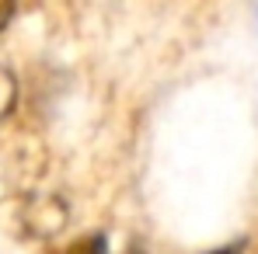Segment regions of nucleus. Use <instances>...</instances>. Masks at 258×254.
I'll use <instances>...</instances> for the list:
<instances>
[{
    "label": "nucleus",
    "mask_w": 258,
    "mask_h": 254,
    "mask_svg": "<svg viewBox=\"0 0 258 254\" xmlns=\"http://www.w3.org/2000/svg\"><path fill=\"white\" fill-rule=\"evenodd\" d=\"M241 251H244V240H237L230 247H220V251H210V254H241Z\"/></svg>",
    "instance_id": "obj_4"
},
{
    "label": "nucleus",
    "mask_w": 258,
    "mask_h": 254,
    "mask_svg": "<svg viewBox=\"0 0 258 254\" xmlns=\"http://www.w3.org/2000/svg\"><path fill=\"white\" fill-rule=\"evenodd\" d=\"M67 254H108V240H105V233H87V237H77Z\"/></svg>",
    "instance_id": "obj_1"
},
{
    "label": "nucleus",
    "mask_w": 258,
    "mask_h": 254,
    "mask_svg": "<svg viewBox=\"0 0 258 254\" xmlns=\"http://www.w3.org/2000/svg\"><path fill=\"white\" fill-rule=\"evenodd\" d=\"M11 18H14V0H0V32L11 25Z\"/></svg>",
    "instance_id": "obj_3"
},
{
    "label": "nucleus",
    "mask_w": 258,
    "mask_h": 254,
    "mask_svg": "<svg viewBox=\"0 0 258 254\" xmlns=\"http://www.w3.org/2000/svg\"><path fill=\"white\" fill-rule=\"evenodd\" d=\"M14 98H18V84H14V77L0 66V119L14 108Z\"/></svg>",
    "instance_id": "obj_2"
}]
</instances>
